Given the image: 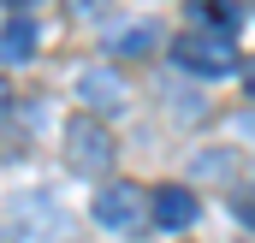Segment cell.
<instances>
[{
    "mask_svg": "<svg viewBox=\"0 0 255 243\" xmlns=\"http://www.w3.org/2000/svg\"><path fill=\"white\" fill-rule=\"evenodd\" d=\"M172 60L184 65L190 77H208V83H220V77H238V42L226 36V30H184L178 42H172Z\"/></svg>",
    "mask_w": 255,
    "mask_h": 243,
    "instance_id": "cell-1",
    "label": "cell"
},
{
    "mask_svg": "<svg viewBox=\"0 0 255 243\" xmlns=\"http://www.w3.org/2000/svg\"><path fill=\"white\" fill-rule=\"evenodd\" d=\"M65 166L83 172V178H95V172L113 166V136H107V124L95 119V113H83V119L65 124Z\"/></svg>",
    "mask_w": 255,
    "mask_h": 243,
    "instance_id": "cell-2",
    "label": "cell"
},
{
    "mask_svg": "<svg viewBox=\"0 0 255 243\" xmlns=\"http://www.w3.org/2000/svg\"><path fill=\"white\" fill-rule=\"evenodd\" d=\"M95 226L101 232H130L142 214H148V196H142V184H130V178H119V184H101L95 190Z\"/></svg>",
    "mask_w": 255,
    "mask_h": 243,
    "instance_id": "cell-3",
    "label": "cell"
},
{
    "mask_svg": "<svg viewBox=\"0 0 255 243\" xmlns=\"http://www.w3.org/2000/svg\"><path fill=\"white\" fill-rule=\"evenodd\" d=\"M148 214H154V226L160 232H184V226H196V190H184V184H160L154 196H148Z\"/></svg>",
    "mask_w": 255,
    "mask_h": 243,
    "instance_id": "cell-4",
    "label": "cell"
},
{
    "mask_svg": "<svg viewBox=\"0 0 255 243\" xmlns=\"http://www.w3.org/2000/svg\"><path fill=\"white\" fill-rule=\"evenodd\" d=\"M77 95H83V107L95 113H119L125 107V83L113 77V71H101V65H89V71H77Z\"/></svg>",
    "mask_w": 255,
    "mask_h": 243,
    "instance_id": "cell-5",
    "label": "cell"
},
{
    "mask_svg": "<svg viewBox=\"0 0 255 243\" xmlns=\"http://www.w3.org/2000/svg\"><path fill=\"white\" fill-rule=\"evenodd\" d=\"M30 54H36V24L30 18H12L0 30V60H30Z\"/></svg>",
    "mask_w": 255,
    "mask_h": 243,
    "instance_id": "cell-6",
    "label": "cell"
},
{
    "mask_svg": "<svg viewBox=\"0 0 255 243\" xmlns=\"http://www.w3.org/2000/svg\"><path fill=\"white\" fill-rule=\"evenodd\" d=\"M113 48H119V54H142V48H154V24H148V30H125V36H113Z\"/></svg>",
    "mask_w": 255,
    "mask_h": 243,
    "instance_id": "cell-7",
    "label": "cell"
},
{
    "mask_svg": "<svg viewBox=\"0 0 255 243\" xmlns=\"http://www.w3.org/2000/svg\"><path fill=\"white\" fill-rule=\"evenodd\" d=\"M196 166H202V178H226V172H232V154H226V148H214V154H202V160H196Z\"/></svg>",
    "mask_w": 255,
    "mask_h": 243,
    "instance_id": "cell-8",
    "label": "cell"
},
{
    "mask_svg": "<svg viewBox=\"0 0 255 243\" xmlns=\"http://www.w3.org/2000/svg\"><path fill=\"white\" fill-rule=\"evenodd\" d=\"M101 6H107V0H65V12H71V18H95Z\"/></svg>",
    "mask_w": 255,
    "mask_h": 243,
    "instance_id": "cell-9",
    "label": "cell"
},
{
    "mask_svg": "<svg viewBox=\"0 0 255 243\" xmlns=\"http://www.w3.org/2000/svg\"><path fill=\"white\" fill-rule=\"evenodd\" d=\"M238 220L255 232V190H244V196H238Z\"/></svg>",
    "mask_w": 255,
    "mask_h": 243,
    "instance_id": "cell-10",
    "label": "cell"
},
{
    "mask_svg": "<svg viewBox=\"0 0 255 243\" xmlns=\"http://www.w3.org/2000/svg\"><path fill=\"white\" fill-rule=\"evenodd\" d=\"M6 101H12V95H6V83H0V113H6Z\"/></svg>",
    "mask_w": 255,
    "mask_h": 243,
    "instance_id": "cell-11",
    "label": "cell"
},
{
    "mask_svg": "<svg viewBox=\"0 0 255 243\" xmlns=\"http://www.w3.org/2000/svg\"><path fill=\"white\" fill-rule=\"evenodd\" d=\"M12 6H24V0H12Z\"/></svg>",
    "mask_w": 255,
    "mask_h": 243,
    "instance_id": "cell-12",
    "label": "cell"
}]
</instances>
